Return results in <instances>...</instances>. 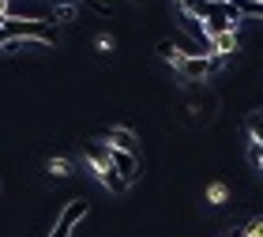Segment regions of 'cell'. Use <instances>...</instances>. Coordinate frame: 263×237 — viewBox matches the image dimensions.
Returning a JSON list of instances; mask_svg holds the SVG:
<instances>
[{
	"label": "cell",
	"instance_id": "obj_9",
	"mask_svg": "<svg viewBox=\"0 0 263 237\" xmlns=\"http://www.w3.org/2000/svg\"><path fill=\"white\" fill-rule=\"evenodd\" d=\"M226 196H230V188H226L222 181H214V185L207 188V204H226Z\"/></svg>",
	"mask_w": 263,
	"mask_h": 237
},
{
	"label": "cell",
	"instance_id": "obj_3",
	"mask_svg": "<svg viewBox=\"0 0 263 237\" xmlns=\"http://www.w3.org/2000/svg\"><path fill=\"white\" fill-rule=\"evenodd\" d=\"M177 72H181V79L199 83V79L214 76V68H211V57H181V61H177Z\"/></svg>",
	"mask_w": 263,
	"mask_h": 237
},
{
	"label": "cell",
	"instance_id": "obj_10",
	"mask_svg": "<svg viewBox=\"0 0 263 237\" xmlns=\"http://www.w3.org/2000/svg\"><path fill=\"white\" fill-rule=\"evenodd\" d=\"M49 173L53 177H68L71 173V162L68 158H49Z\"/></svg>",
	"mask_w": 263,
	"mask_h": 237
},
{
	"label": "cell",
	"instance_id": "obj_5",
	"mask_svg": "<svg viewBox=\"0 0 263 237\" xmlns=\"http://www.w3.org/2000/svg\"><path fill=\"white\" fill-rule=\"evenodd\" d=\"M211 45H214V57H233L241 45H237V30H230V34H218V38H211Z\"/></svg>",
	"mask_w": 263,
	"mask_h": 237
},
{
	"label": "cell",
	"instance_id": "obj_2",
	"mask_svg": "<svg viewBox=\"0 0 263 237\" xmlns=\"http://www.w3.org/2000/svg\"><path fill=\"white\" fill-rule=\"evenodd\" d=\"M109 162H113V170L124 177V181H139V155L136 151H121V147H109Z\"/></svg>",
	"mask_w": 263,
	"mask_h": 237
},
{
	"label": "cell",
	"instance_id": "obj_14",
	"mask_svg": "<svg viewBox=\"0 0 263 237\" xmlns=\"http://www.w3.org/2000/svg\"><path fill=\"white\" fill-rule=\"evenodd\" d=\"M128 4H147V0H128Z\"/></svg>",
	"mask_w": 263,
	"mask_h": 237
},
{
	"label": "cell",
	"instance_id": "obj_15",
	"mask_svg": "<svg viewBox=\"0 0 263 237\" xmlns=\"http://www.w3.org/2000/svg\"><path fill=\"white\" fill-rule=\"evenodd\" d=\"M256 4H263V0H256Z\"/></svg>",
	"mask_w": 263,
	"mask_h": 237
},
{
	"label": "cell",
	"instance_id": "obj_13",
	"mask_svg": "<svg viewBox=\"0 0 263 237\" xmlns=\"http://www.w3.org/2000/svg\"><path fill=\"white\" fill-rule=\"evenodd\" d=\"M211 4H230V0H211Z\"/></svg>",
	"mask_w": 263,
	"mask_h": 237
},
{
	"label": "cell",
	"instance_id": "obj_1",
	"mask_svg": "<svg viewBox=\"0 0 263 237\" xmlns=\"http://www.w3.org/2000/svg\"><path fill=\"white\" fill-rule=\"evenodd\" d=\"M87 211H90V199H87V196H76V199H68L49 237H71V230H76L79 222H83V215H87Z\"/></svg>",
	"mask_w": 263,
	"mask_h": 237
},
{
	"label": "cell",
	"instance_id": "obj_12",
	"mask_svg": "<svg viewBox=\"0 0 263 237\" xmlns=\"http://www.w3.org/2000/svg\"><path fill=\"white\" fill-rule=\"evenodd\" d=\"M8 11H11V0H0V15L8 19Z\"/></svg>",
	"mask_w": 263,
	"mask_h": 237
},
{
	"label": "cell",
	"instance_id": "obj_6",
	"mask_svg": "<svg viewBox=\"0 0 263 237\" xmlns=\"http://www.w3.org/2000/svg\"><path fill=\"white\" fill-rule=\"evenodd\" d=\"M109 147H121V151H136V136L128 128H109ZM139 155V151H136Z\"/></svg>",
	"mask_w": 263,
	"mask_h": 237
},
{
	"label": "cell",
	"instance_id": "obj_7",
	"mask_svg": "<svg viewBox=\"0 0 263 237\" xmlns=\"http://www.w3.org/2000/svg\"><path fill=\"white\" fill-rule=\"evenodd\" d=\"M211 0H181V11L184 15H192V19H207L211 15Z\"/></svg>",
	"mask_w": 263,
	"mask_h": 237
},
{
	"label": "cell",
	"instance_id": "obj_11",
	"mask_svg": "<svg viewBox=\"0 0 263 237\" xmlns=\"http://www.w3.org/2000/svg\"><path fill=\"white\" fill-rule=\"evenodd\" d=\"M245 237H263V218H252L245 226Z\"/></svg>",
	"mask_w": 263,
	"mask_h": 237
},
{
	"label": "cell",
	"instance_id": "obj_4",
	"mask_svg": "<svg viewBox=\"0 0 263 237\" xmlns=\"http://www.w3.org/2000/svg\"><path fill=\"white\" fill-rule=\"evenodd\" d=\"M94 173H98V177H102V185H105V188H109V192H113V196H124V192H128V188H132V185L124 181V177H121V173H117V170H113V162H109V166H102V170H94Z\"/></svg>",
	"mask_w": 263,
	"mask_h": 237
},
{
	"label": "cell",
	"instance_id": "obj_8",
	"mask_svg": "<svg viewBox=\"0 0 263 237\" xmlns=\"http://www.w3.org/2000/svg\"><path fill=\"white\" fill-rule=\"evenodd\" d=\"M154 53H158L162 61H170L173 68H177V61H181V49H177V45H173V38H162L158 45H154Z\"/></svg>",
	"mask_w": 263,
	"mask_h": 237
}]
</instances>
